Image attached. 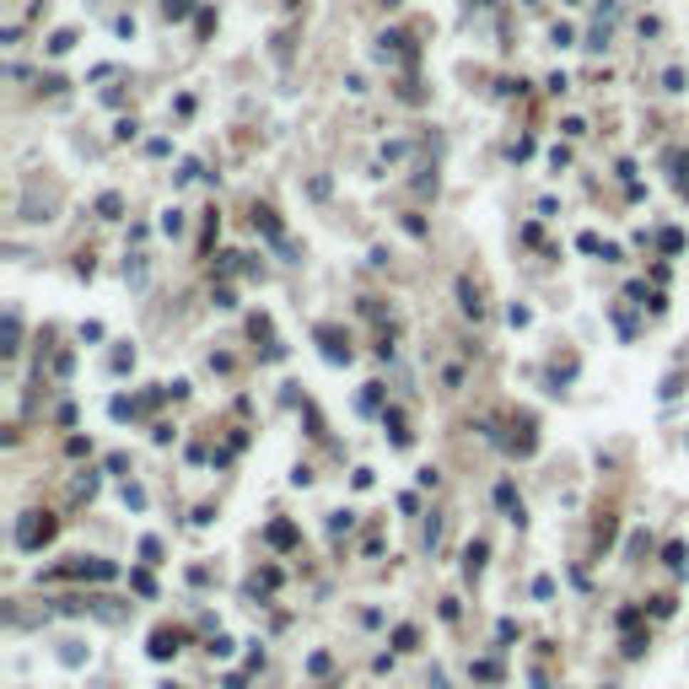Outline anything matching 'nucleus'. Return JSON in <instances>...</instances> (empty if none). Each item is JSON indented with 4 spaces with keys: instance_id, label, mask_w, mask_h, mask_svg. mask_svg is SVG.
I'll return each instance as SVG.
<instances>
[{
    "instance_id": "f257e3e1",
    "label": "nucleus",
    "mask_w": 689,
    "mask_h": 689,
    "mask_svg": "<svg viewBox=\"0 0 689 689\" xmlns=\"http://www.w3.org/2000/svg\"><path fill=\"white\" fill-rule=\"evenodd\" d=\"M48 539H54V517H48V512H27V522L16 528V544L38 549V544H48Z\"/></svg>"
},
{
    "instance_id": "f03ea898",
    "label": "nucleus",
    "mask_w": 689,
    "mask_h": 689,
    "mask_svg": "<svg viewBox=\"0 0 689 689\" xmlns=\"http://www.w3.org/2000/svg\"><path fill=\"white\" fill-rule=\"evenodd\" d=\"M178 652V636H167V630H162L157 641H151V657H172Z\"/></svg>"
},
{
    "instance_id": "7ed1b4c3",
    "label": "nucleus",
    "mask_w": 689,
    "mask_h": 689,
    "mask_svg": "<svg viewBox=\"0 0 689 689\" xmlns=\"http://www.w3.org/2000/svg\"><path fill=\"white\" fill-rule=\"evenodd\" d=\"M458 296H463V313H474V318L485 313V307H480V296H474V291H469V280H458Z\"/></svg>"
},
{
    "instance_id": "20e7f679",
    "label": "nucleus",
    "mask_w": 689,
    "mask_h": 689,
    "mask_svg": "<svg viewBox=\"0 0 689 689\" xmlns=\"http://www.w3.org/2000/svg\"><path fill=\"white\" fill-rule=\"evenodd\" d=\"M167 16H189V0H167Z\"/></svg>"
}]
</instances>
